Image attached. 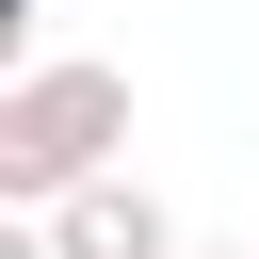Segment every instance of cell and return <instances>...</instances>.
<instances>
[{
    "instance_id": "6da1fadb",
    "label": "cell",
    "mask_w": 259,
    "mask_h": 259,
    "mask_svg": "<svg viewBox=\"0 0 259 259\" xmlns=\"http://www.w3.org/2000/svg\"><path fill=\"white\" fill-rule=\"evenodd\" d=\"M113 130H130V65L32 49L0 81V210H65L81 178H113Z\"/></svg>"
},
{
    "instance_id": "7a4b0ae2",
    "label": "cell",
    "mask_w": 259,
    "mask_h": 259,
    "mask_svg": "<svg viewBox=\"0 0 259 259\" xmlns=\"http://www.w3.org/2000/svg\"><path fill=\"white\" fill-rule=\"evenodd\" d=\"M49 243H65V259H178V210H162L146 178H81V194L49 210Z\"/></svg>"
},
{
    "instance_id": "3957f363",
    "label": "cell",
    "mask_w": 259,
    "mask_h": 259,
    "mask_svg": "<svg viewBox=\"0 0 259 259\" xmlns=\"http://www.w3.org/2000/svg\"><path fill=\"white\" fill-rule=\"evenodd\" d=\"M0 49H32V0H0Z\"/></svg>"
},
{
    "instance_id": "277c9868",
    "label": "cell",
    "mask_w": 259,
    "mask_h": 259,
    "mask_svg": "<svg viewBox=\"0 0 259 259\" xmlns=\"http://www.w3.org/2000/svg\"><path fill=\"white\" fill-rule=\"evenodd\" d=\"M178 259H259V243H178Z\"/></svg>"
}]
</instances>
